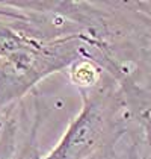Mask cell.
Masks as SVG:
<instances>
[{"mask_svg": "<svg viewBox=\"0 0 151 159\" xmlns=\"http://www.w3.org/2000/svg\"><path fill=\"white\" fill-rule=\"evenodd\" d=\"M82 109L62 138L38 159H89L112 147L121 130L123 100L107 85L82 91Z\"/></svg>", "mask_w": 151, "mask_h": 159, "instance_id": "obj_1", "label": "cell"}, {"mask_svg": "<svg viewBox=\"0 0 151 159\" xmlns=\"http://www.w3.org/2000/svg\"><path fill=\"white\" fill-rule=\"evenodd\" d=\"M70 67H71L70 77L80 88V91L92 89L97 85H100L101 71L97 67V64L92 62L89 58H80L74 64H71Z\"/></svg>", "mask_w": 151, "mask_h": 159, "instance_id": "obj_2", "label": "cell"}, {"mask_svg": "<svg viewBox=\"0 0 151 159\" xmlns=\"http://www.w3.org/2000/svg\"><path fill=\"white\" fill-rule=\"evenodd\" d=\"M37 127H38V120L35 121L30 134L27 135L26 141L21 144L20 148L12 147V150L9 152V155L6 159H38V147H37Z\"/></svg>", "mask_w": 151, "mask_h": 159, "instance_id": "obj_3", "label": "cell"}]
</instances>
